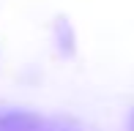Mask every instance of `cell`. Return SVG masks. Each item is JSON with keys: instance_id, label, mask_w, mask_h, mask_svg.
<instances>
[{"instance_id": "6da1fadb", "label": "cell", "mask_w": 134, "mask_h": 131, "mask_svg": "<svg viewBox=\"0 0 134 131\" xmlns=\"http://www.w3.org/2000/svg\"><path fill=\"white\" fill-rule=\"evenodd\" d=\"M0 131H49L47 120L30 112H3L0 115Z\"/></svg>"}, {"instance_id": "7a4b0ae2", "label": "cell", "mask_w": 134, "mask_h": 131, "mask_svg": "<svg viewBox=\"0 0 134 131\" xmlns=\"http://www.w3.org/2000/svg\"><path fill=\"white\" fill-rule=\"evenodd\" d=\"M131 128H134V117H131Z\"/></svg>"}]
</instances>
